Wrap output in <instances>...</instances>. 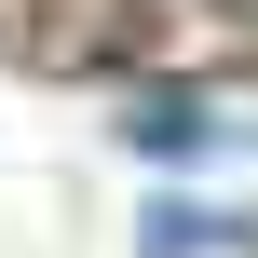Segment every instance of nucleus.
<instances>
[{"label":"nucleus","instance_id":"1","mask_svg":"<svg viewBox=\"0 0 258 258\" xmlns=\"http://www.w3.org/2000/svg\"><path fill=\"white\" fill-rule=\"evenodd\" d=\"M150 258H204V245H245V204H150L136 218Z\"/></svg>","mask_w":258,"mask_h":258},{"label":"nucleus","instance_id":"2","mask_svg":"<svg viewBox=\"0 0 258 258\" xmlns=\"http://www.w3.org/2000/svg\"><path fill=\"white\" fill-rule=\"evenodd\" d=\"M122 136L136 150H204V109L190 95H150V109H122Z\"/></svg>","mask_w":258,"mask_h":258}]
</instances>
